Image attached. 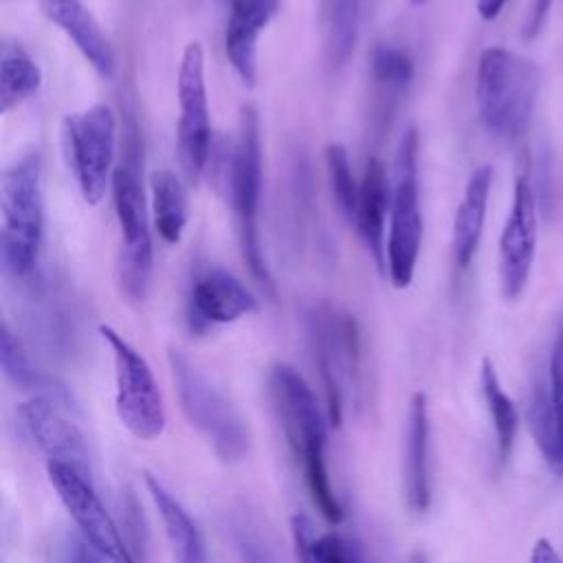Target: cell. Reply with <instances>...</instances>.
Masks as SVG:
<instances>
[{
  "instance_id": "cell-7",
  "label": "cell",
  "mask_w": 563,
  "mask_h": 563,
  "mask_svg": "<svg viewBox=\"0 0 563 563\" xmlns=\"http://www.w3.org/2000/svg\"><path fill=\"white\" fill-rule=\"evenodd\" d=\"M62 145L81 198L99 205L117 167V114L106 103L68 114L62 121Z\"/></svg>"
},
{
  "instance_id": "cell-30",
  "label": "cell",
  "mask_w": 563,
  "mask_h": 563,
  "mask_svg": "<svg viewBox=\"0 0 563 563\" xmlns=\"http://www.w3.org/2000/svg\"><path fill=\"white\" fill-rule=\"evenodd\" d=\"M312 563H372L361 543L341 534L325 532L312 543Z\"/></svg>"
},
{
  "instance_id": "cell-24",
  "label": "cell",
  "mask_w": 563,
  "mask_h": 563,
  "mask_svg": "<svg viewBox=\"0 0 563 563\" xmlns=\"http://www.w3.org/2000/svg\"><path fill=\"white\" fill-rule=\"evenodd\" d=\"M479 380H482V394H484V400H486V407H488V413H490V420H493V429H495L497 455H499L501 462H506L512 453V446H515L519 416H517L515 402L504 391L490 358L482 361Z\"/></svg>"
},
{
  "instance_id": "cell-9",
  "label": "cell",
  "mask_w": 563,
  "mask_h": 563,
  "mask_svg": "<svg viewBox=\"0 0 563 563\" xmlns=\"http://www.w3.org/2000/svg\"><path fill=\"white\" fill-rule=\"evenodd\" d=\"M178 156L183 172L191 183H198L213 152L209 99L205 84V53L200 42H189L178 66Z\"/></svg>"
},
{
  "instance_id": "cell-5",
  "label": "cell",
  "mask_w": 563,
  "mask_h": 563,
  "mask_svg": "<svg viewBox=\"0 0 563 563\" xmlns=\"http://www.w3.org/2000/svg\"><path fill=\"white\" fill-rule=\"evenodd\" d=\"M169 369L189 424L222 462H240L249 451V429L233 402L180 350H169Z\"/></svg>"
},
{
  "instance_id": "cell-17",
  "label": "cell",
  "mask_w": 563,
  "mask_h": 563,
  "mask_svg": "<svg viewBox=\"0 0 563 563\" xmlns=\"http://www.w3.org/2000/svg\"><path fill=\"white\" fill-rule=\"evenodd\" d=\"M391 207V180L387 176L385 163L376 156L367 158L363 178L358 183V205L354 216V227L372 255L378 271L387 273V238L385 218Z\"/></svg>"
},
{
  "instance_id": "cell-15",
  "label": "cell",
  "mask_w": 563,
  "mask_h": 563,
  "mask_svg": "<svg viewBox=\"0 0 563 563\" xmlns=\"http://www.w3.org/2000/svg\"><path fill=\"white\" fill-rule=\"evenodd\" d=\"M22 420L35 444L44 451L48 462H59L90 479V457L84 433L64 416V407L57 402L33 396L20 407Z\"/></svg>"
},
{
  "instance_id": "cell-13",
  "label": "cell",
  "mask_w": 563,
  "mask_h": 563,
  "mask_svg": "<svg viewBox=\"0 0 563 563\" xmlns=\"http://www.w3.org/2000/svg\"><path fill=\"white\" fill-rule=\"evenodd\" d=\"M537 251V202L530 178L519 174L512 187V205L499 235V282L506 299H517L534 264Z\"/></svg>"
},
{
  "instance_id": "cell-4",
  "label": "cell",
  "mask_w": 563,
  "mask_h": 563,
  "mask_svg": "<svg viewBox=\"0 0 563 563\" xmlns=\"http://www.w3.org/2000/svg\"><path fill=\"white\" fill-rule=\"evenodd\" d=\"M2 266L15 279L35 273L44 242V198L37 154H24L2 172L0 183Z\"/></svg>"
},
{
  "instance_id": "cell-35",
  "label": "cell",
  "mask_w": 563,
  "mask_h": 563,
  "mask_svg": "<svg viewBox=\"0 0 563 563\" xmlns=\"http://www.w3.org/2000/svg\"><path fill=\"white\" fill-rule=\"evenodd\" d=\"M508 0H477V13L482 20H495Z\"/></svg>"
},
{
  "instance_id": "cell-8",
  "label": "cell",
  "mask_w": 563,
  "mask_h": 563,
  "mask_svg": "<svg viewBox=\"0 0 563 563\" xmlns=\"http://www.w3.org/2000/svg\"><path fill=\"white\" fill-rule=\"evenodd\" d=\"M101 339L112 350L117 396L114 407L121 424L139 440H154L165 429V405L152 367L114 328L101 323Z\"/></svg>"
},
{
  "instance_id": "cell-22",
  "label": "cell",
  "mask_w": 563,
  "mask_h": 563,
  "mask_svg": "<svg viewBox=\"0 0 563 563\" xmlns=\"http://www.w3.org/2000/svg\"><path fill=\"white\" fill-rule=\"evenodd\" d=\"M152 220L158 238L167 244H178L189 218L185 187L169 169H156L150 176Z\"/></svg>"
},
{
  "instance_id": "cell-32",
  "label": "cell",
  "mask_w": 563,
  "mask_h": 563,
  "mask_svg": "<svg viewBox=\"0 0 563 563\" xmlns=\"http://www.w3.org/2000/svg\"><path fill=\"white\" fill-rule=\"evenodd\" d=\"M279 9V0H231V13L260 31L266 29V24L273 20V15Z\"/></svg>"
},
{
  "instance_id": "cell-27",
  "label": "cell",
  "mask_w": 563,
  "mask_h": 563,
  "mask_svg": "<svg viewBox=\"0 0 563 563\" xmlns=\"http://www.w3.org/2000/svg\"><path fill=\"white\" fill-rule=\"evenodd\" d=\"M530 427L550 471L563 477V435L550 400V391L537 387L530 400Z\"/></svg>"
},
{
  "instance_id": "cell-33",
  "label": "cell",
  "mask_w": 563,
  "mask_h": 563,
  "mask_svg": "<svg viewBox=\"0 0 563 563\" xmlns=\"http://www.w3.org/2000/svg\"><path fill=\"white\" fill-rule=\"evenodd\" d=\"M292 528V541H295V554L297 563H312V543H314V528L312 521L306 515H295L290 521Z\"/></svg>"
},
{
  "instance_id": "cell-25",
  "label": "cell",
  "mask_w": 563,
  "mask_h": 563,
  "mask_svg": "<svg viewBox=\"0 0 563 563\" xmlns=\"http://www.w3.org/2000/svg\"><path fill=\"white\" fill-rule=\"evenodd\" d=\"M361 0H330L325 26V59L330 68H341L354 53L358 37Z\"/></svg>"
},
{
  "instance_id": "cell-28",
  "label": "cell",
  "mask_w": 563,
  "mask_h": 563,
  "mask_svg": "<svg viewBox=\"0 0 563 563\" xmlns=\"http://www.w3.org/2000/svg\"><path fill=\"white\" fill-rule=\"evenodd\" d=\"M325 161V172H328V183L332 198L343 213L345 220L354 222L356 216V205H358V183L354 178L350 156L343 143H328L323 152Z\"/></svg>"
},
{
  "instance_id": "cell-2",
  "label": "cell",
  "mask_w": 563,
  "mask_h": 563,
  "mask_svg": "<svg viewBox=\"0 0 563 563\" xmlns=\"http://www.w3.org/2000/svg\"><path fill=\"white\" fill-rule=\"evenodd\" d=\"M539 68L532 59L504 48L482 51L475 73V103L484 130L506 143L521 139L534 114Z\"/></svg>"
},
{
  "instance_id": "cell-1",
  "label": "cell",
  "mask_w": 563,
  "mask_h": 563,
  "mask_svg": "<svg viewBox=\"0 0 563 563\" xmlns=\"http://www.w3.org/2000/svg\"><path fill=\"white\" fill-rule=\"evenodd\" d=\"M114 211L121 233V251L117 262V275L121 290L139 301L145 297L152 277V233L150 213L143 187V145L139 128L128 119L123 128L121 156L112 174Z\"/></svg>"
},
{
  "instance_id": "cell-16",
  "label": "cell",
  "mask_w": 563,
  "mask_h": 563,
  "mask_svg": "<svg viewBox=\"0 0 563 563\" xmlns=\"http://www.w3.org/2000/svg\"><path fill=\"white\" fill-rule=\"evenodd\" d=\"M37 4L42 15L70 37V42L79 48V53L99 77H114V48L106 37L101 24L81 0H37Z\"/></svg>"
},
{
  "instance_id": "cell-6",
  "label": "cell",
  "mask_w": 563,
  "mask_h": 563,
  "mask_svg": "<svg viewBox=\"0 0 563 563\" xmlns=\"http://www.w3.org/2000/svg\"><path fill=\"white\" fill-rule=\"evenodd\" d=\"M422 244V213L418 187V132L409 128L396 147L391 176V207L387 231V275L402 290L413 282Z\"/></svg>"
},
{
  "instance_id": "cell-29",
  "label": "cell",
  "mask_w": 563,
  "mask_h": 563,
  "mask_svg": "<svg viewBox=\"0 0 563 563\" xmlns=\"http://www.w3.org/2000/svg\"><path fill=\"white\" fill-rule=\"evenodd\" d=\"M303 471H306L308 490H310L312 501H314L317 510L321 512V517L332 526L341 523L343 521V506H341V501L334 495V488L330 484V475H328V466H325V453L303 460Z\"/></svg>"
},
{
  "instance_id": "cell-37",
  "label": "cell",
  "mask_w": 563,
  "mask_h": 563,
  "mask_svg": "<svg viewBox=\"0 0 563 563\" xmlns=\"http://www.w3.org/2000/svg\"><path fill=\"white\" fill-rule=\"evenodd\" d=\"M427 2H431V0H411V4H416V7H420V4H427Z\"/></svg>"
},
{
  "instance_id": "cell-12",
  "label": "cell",
  "mask_w": 563,
  "mask_h": 563,
  "mask_svg": "<svg viewBox=\"0 0 563 563\" xmlns=\"http://www.w3.org/2000/svg\"><path fill=\"white\" fill-rule=\"evenodd\" d=\"M46 473L99 563H134L117 523L99 501L90 479L59 462H48Z\"/></svg>"
},
{
  "instance_id": "cell-18",
  "label": "cell",
  "mask_w": 563,
  "mask_h": 563,
  "mask_svg": "<svg viewBox=\"0 0 563 563\" xmlns=\"http://www.w3.org/2000/svg\"><path fill=\"white\" fill-rule=\"evenodd\" d=\"M402 482L405 497L411 510L424 512L431 504V475H429V405L427 394L416 391L407 409L405 453H402Z\"/></svg>"
},
{
  "instance_id": "cell-20",
  "label": "cell",
  "mask_w": 563,
  "mask_h": 563,
  "mask_svg": "<svg viewBox=\"0 0 563 563\" xmlns=\"http://www.w3.org/2000/svg\"><path fill=\"white\" fill-rule=\"evenodd\" d=\"M145 484L163 521L174 563H209L202 534L185 506L152 473H145Z\"/></svg>"
},
{
  "instance_id": "cell-34",
  "label": "cell",
  "mask_w": 563,
  "mask_h": 563,
  "mask_svg": "<svg viewBox=\"0 0 563 563\" xmlns=\"http://www.w3.org/2000/svg\"><path fill=\"white\" fill-rule=\"evenodd\" d=\"M530 563H563L561 554L548 539H537L530 550Z\"/></svg>"
},
{
  "instance_id": "cell-10",
  "label": "cell",
  "mask_w": 563,
  "mask_h": 563,
  "mask_svg": "<svg viewBox=\"0 0 563 563\" xmlns=\"http://www.w3.org/2000/svg\"><path fill=\"white\" fill-rule=\"evenodd\" d=\"M271 398L284 435L297 457L308 460L325 453L328 413L321 411L310 385L288 363L273 365L268 374Z\"/></svg>"
},
{
  "instance_id": "cell-19",
  "label": "cell",
  "mask_w": 563,
  "mask_h": 563,
  "mask_svg": "<svg viewBox=\"0 0 563 563\" xmlns=\"http://www.w3.org/2000/svg\"><path fill=\"white\" fill-rule=\"evenodd\" d=\"M490 185H493V167L490 165H479L466 180L464 196L460 200V207L453 218V257L457 268H468L479 240L484 231V220H486V209H488V196H490Z\"/></svg>"
},
{
  "instance_id": "cell-26",
  "label": "cell",
  "mask_w": 563,
  "mask_h": 563,
  "mask_svg": "<svg viewBox=\"0 0 563 563\" xmlns=\"http://www.w3.org/2000/svg\"><path fill=\"white\" fill-rule=\"evenodd\" d=\"M369 75L374 79L376 90L385 99H398L407 92L413 81L416 66L411 55L394 44H378L369 57Z\"/></svg>"
},
{
  "instance_id": "cell-23",
  "label": "cell",
  "mask_w": 563,
  "mask_h": 563,
  "mask_svg": "<svg viewBox=\"0 0 563 563\" xmlns=\"http://www.w3.org/2000/svg\"><path fill=\"white\" fill-rule=\"evenodd\" d=\"M42 86V70L20 42H4L0 53V110L11 112Z\"/></svg>"
},
{
  "instance_id": "cell-21",
  "label": "cell",
  "mask_w": 563,
  "mask_h": 563,
  "mask_svg": "<svg viewBox=\"0 0 563 563\" xmlns=\"http://www.w3.org/2000/svg\"><path fill=\"white\" fill-rule=\"evenodd\" d=\"M0 358H2L0 361L2 372L9 378V383H13L15 387H20L24 391H31L33 396L48 398L64 409L73 407V400L66 394V389L33 367L26 350L22 347V343L9 330L7 323H2V334H0Z\"/></svg>"
},
{
  "instance_id": "cell-11",
  "label": "cell",
  "mask_w": 563,
  "mask_h": 563,
  "mask_svg": "<svg viewBox=\"0 0 563 563\" xmlns=\"http://www.w3.org/2000/svg\"><path fill=\"white\" fill-rule=\"evenodd\" d=\"M312 339L321 383L325 389V413L332 427L343 418V380H354L358 374V332L350 314L319 308L312 314Z\"/></svg>"
},
{
  "instance_id": "cell-31",
  "label": "cell",
  "mask_w": 563,
  "mask_h": 563,
  "mask_svg": "<svg viewBox=\"0 0 563 563\" xmlns=\"http://www.w3.org/2000/svg\"><path fill=\"white\" fill-rule=\"evenodd\" d=\"M550 400L556 413V422L563 435V325L556 334L554 347H552V356H550Z\"/></svg>"
},
{
  "instance_id": "cell-14",
  "label": "cell",
  "mask_w": 563,
  "mask_h": 563,
  "mask_svg": "<svg viewBox=\"0 0 563 563\" xmlns=\"http://www.w3.org/2000/svg\"><path fill=\"white\" fill-rule=\"evenodd\" d=\"M260 308L257 297L229 271L207 268L189 290L187 319L194 332H207L213 325H227Z\"/></svg>"
},
{
  "instance_id": "cell-36",
  "label": "cell",
  "mask_w": 563,
  "mask_h": 563,
  "mask_svg": "<svg viewBox=\"0 0 563 563\" xmlns=\"http://www.w3.org/2000/svg\"><path fill=\"white\" fill-rule=\"evenodd\" d=\"M68 563H97V561H95V552L86 550L84 545H77L68 559Z\"/></svg>"
},
{
  "instance_id": "cell-3",
  "label": "cell",
  "mask_w": 563,
  "mask_h": 563,
  "mask_svg": "<svg viewBox=\"0 0 563 563\" xmlns=\"http://www.w3.org/2000/svg\"><path fill=\"white\" fill-rule=\"evenodd\" d=\"M222 185L227 200L231 202L238 220L240 249L244 264L249 266L257 286L275 297L273 273L264 260L257 213H260V196H262V134H260V117L251 103H244L238 121V136L231 150L224 156Z\"/></svg>"
}]
</instances>
